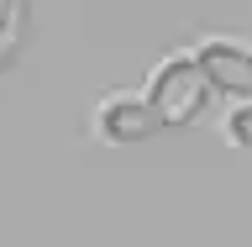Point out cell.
I'll use <instances>...</instances> for the list:
<instances>
[{
  "label": "cell",
  "mask_w": 252,
  "mask_h": 247,
  "mask_svg": "<svg viewBox=\"0 0 252 247\" xmlns=\"http://www.w3.org/2000/svg\"><path fill=\"white\" fill-rule=\"evenodd\" d=\"M226 137H231L236 147H247V153H252V100H242V106L226 116Z\"/></svg>",
  "instance_id": "obj_4"
},
{
  "label": "cell",
  "mask_w": 252,
  "mask_h": 247,
  "mask_svg": "<svg viewBox=\"0 0 252 247\" xmlns=\"http://www.w3.org/2000/svg\"><path fill=\"white\" fill-rule=\"evenodd\" d=\"M142 100L153 106L158 126H189L205 110V100H210V79H205V69L194 58H168L153 69Z\"/></svg>",
  "instance_id": "obj_1"
},
{
  "label": "cell",
  "mask_w": 252,
  "mask_h": 247,
  "mask_svg": "<svg viewBox=\"0 0 252 247\" xmlns=\"http://www.w3.org/2000/svg\"><path fill=\"white\" fill-rule=\"evenodd\" d=\"M94 132L105 142H142V137L158 132V116L137 95H110V100H100V110H94Z\"/></svg>",
  "instance_id": "obj_3"
},
{
  "label": "cell",
  "mask_w": 252,
  "mask_h": 247,
  "mask_svg": "<svg viewBox=\"0 0 252 247\" xmlns=\"http://www.w3.org/2000/svg\"><path fill=\"white\" fill-rule=\"evenodd\" d=\"M194 63L205 69L210 90L236 95V100H252V47L231 42V37H210V42L194 53Z\"/></svg>",
  "instance_id": "obj_2"
}]
</instances>
